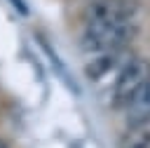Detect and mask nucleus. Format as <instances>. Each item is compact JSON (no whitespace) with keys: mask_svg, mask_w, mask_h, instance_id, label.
Listing matches in <instances>:
<instances>
[{"mask_svg":"<svg viewBox=\"0 0 150 148\" xmlns=\"http://www.w3.org/2000/svg\"><path fill=\"white\" fill-rule=\"evenodd\" d=\"M120 63V49H112V52H101V56L91 59V63L84 66V73L89 80H101L108 70H112L115 66Z\"/></svg>","mask_w":150,"mask_h":148,"instance_id":"39448f33","label":"nucleus"},{"mask_svg":"<svg viewBox=\"0 0 150 148\" xmlns=\"http://www.w3.org/2000/svg\"><path fill=\"white\" fill-rule=\"evenodd\" d=\"M127 122L129 125H143L150 120V78L134 92V96L127 101Z\"/></svg>","mask_w":150,"mask_h":148,"instance_id":"20e7f679","label":"nucleus"},{"mask_svg":"<svg viewBox=\"0 0 150 148\" xmlns=\"http://www.w3.org/2000/svg\"><path fill=\"white\" fill-rule=\"evenodd\" d=\"M136 12V0H94L84 12V21H122L134 19Z\"/></svg>","mask_w":150,"mask_h":148,"instance_id":"7ed1b4c3","label":"nucleus"},{"mask_svg":"<svg viewBox=\"0 0 150 148\" xmlns=\"http://www.w3.org/2000/svg\"><path fill=\"white\" fill-rule=\"evenodd\" d=\"M138 33V26L134 19L122 21H84V31L80 38V47L84 52H112L129 45Z\"/></svg>","mask_w":150,"mask_h":148,"instance_id":"f257e3e1","label":"nucleus"},{"mask_svg":"<svg viewBox=\"0 0 150 148\" xmlns=\"http://www.w3.org/2000/svg\"><path fill=\"white\" fill-rule=\"evenodd\" d=\"M148 78H150V61L148 59H129L115 80V89H112L115 106H127V101L134 96V92Z\"/></svg>","mask_w":150,"mask_h":148,"instance_id":"f03ea898","label":"nucleus"},{"mask_svg":"<svg viewBox=\"0 0 150 148\" xmlns=\"http://www.w3.org/2000/svg\"><path fill=\"white\" fill-rule=\"evenodd\" d=\"M9 2H12V7H14V9L19 12V14H28V7H26V5L21 2V0H9Z\"/></svg>","mask_w":150,"mask_h":148,"instance_id":"0eeeda50","label":"nucleus"},{"mask_svg":"<svg viewBox=\"0 0 150 148\" xmlns=\"http://www.w3.org/2000/svg\"><path fill=\"white\" fill-rule=\"evenodd\" d=\"M0 148H9V146H7V143H5L2 139H0Z\"/></svg>","mask_w":150,"mask_h":148,"instance_id":"6e6552de","label":"nucleus"},{"mask_svg":"<svg viewBox=\"0 0 150 148\" xmlns=\"http://www.w3.org/2000/svg\"><path fill=\"white\" fill-rule=\"evenodd\" d=\"M120 148H150V127L143 125H129L127 134L120 139Z\"/></svg>","mask_w":150,"mask_h":148,"instance_id":"423d86ee","label":"nucleus"}]
</instances>
